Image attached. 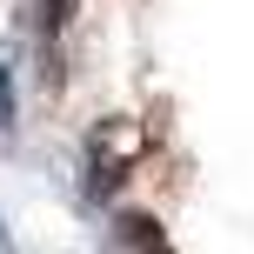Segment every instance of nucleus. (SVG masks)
<instances>
[{"mask_svg": "<svg viewBox=\"0 0 254 254\" xmlns=\"http://www.w3.org/2000/svg\"><path fill=\"white\" fill-rule=\"evenodd\" d=\"M0 134H13V67L0 61Z\"/></svg>", "mask_w": 254, "mask_h": 254, "instance_id": "obj_4", "label": "nucleus"}, {"mask_svg": "<svg viewBox=\"0 0 254 254\" xmlns=\"http://www.w3.org/2000/svg\"><path fill=\"white\" fill-rule=\"evenodd\" d=\"M114 241H121V248H167V234L154 228L147 214H121V221H114Z\"/></svg>", "mask_w": 254, "mask_h": 254, "instance_id": "obj_3", "label": "nucleus"}, {"mask_svg": "<svg viewBox=\"0 0 254 254\" xmlns=\"http://www.w3.org/2000/svg\"><path fill=\"white\" fill-rule=\"evenodd\" d=\"M0 248H13V241H7V228H0Z\"/></svg>", "mask_w": 254, "mask_h": 254, "instance_id": "obj_5", "label": "nucleus"}, {"mask_svg": "<svg viewBox=\"0 0 254 254\" xmlns=\"http://www.w3.org/2000/svg\"><path fill=\"white\" fill-rule=\"evenodd\" d=\"M34 40H40V61H47V74H61V27L67 13H74V0H34Z\"/></svg>", "mask_w": 254, "mask_h": 254, "instance_id": "obj_2", "label": "nucleus"}, {"mask_svg": "<svg viewBox=\"0 0 254 254\" xmlns=\"http://www.w3.org/2000/svg\"><path fill=\"white\" fill-rule=\"evenodd\" d=\"M127 167H134V140H127V121H101L87 134V194L101 201V194H114L127 181Z\"/></svg>", "mask_w": 254, "mask_h": 254, "instance_id": "obj_1", "label": "nucleus"}]
</instances>
